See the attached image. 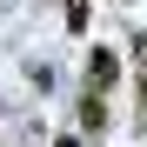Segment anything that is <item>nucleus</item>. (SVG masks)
Instances as JSON below:
<instances>
[{
  "mask_svg": "<svg viewBox=\"0 0 147 147\" xmlns=\"http://www.w3.org/2000/svg\"><path fill=\"white\" fill-rule=\"evenodd\" d=\"M114 80H120V54H114V47H94V54H87V87L107 94Z\"/></svg>",
  "mask_w": 147,
  "mask_h": 147,
  "instance_id": "obj_1",
  "label": "nucleus"
},
{
  "mask_svg": "<svg viewBox=\"0 0 147 147\" xmlns=\"http://www.w3.org/2000/svg\"><path fill=\"white\" fill-rule=\"evenodd\" d=\"M80 127H87V134H107V107H100V94H94V87L80 94Z\"/></svg>",
  "mask_w": 147,
  "mask_h": 147,
  "instance_id": "obj_2",
  "label": "nucleus"
},
{
  "mask_svg": "<svg viewBox=\"0 0 147 147\" xmlns=\"http://www.w3.org/2000/svg\"><path fill=\"white\" fill-rule=\"evenodd\" d=\"M134 114H140V127H147V80H140V100H134Z\"/></svg>",
  "mask_w": 147,
  "mask_h": 147,
  "instance_id": "obj_5",
  "label": "nucleus"
},
{
  "mask_svg": "<svg viewBox=\"0 0 147 147\" xmlns=\"http://www.w3.org/2000/svg\"><path fill=\"white\" fill-rule=\"evenodd\" d=\"M134 60H140V80H147V34L134 40Z\"/></svg>",
  "mask_w": 147,
  "mask_h": 147,
  "instance_id": "obj_4",
  "label": "nucleus"
},
{
  "mask_svg": "<svg viewBox=\"0 0 147 147\" xmlns=\"http://www.w3.org/2000/svg\"><path fill=\"white\" fill-rule=\"evenodd\" d=\"M67 34H87V0H67Z\"/></svg>",
  "mask_w": 147,
  "mask_h": 147,
  "instance_id": "obj_3",
  "label": "nucleus"
}]
</instances>
